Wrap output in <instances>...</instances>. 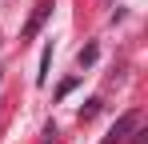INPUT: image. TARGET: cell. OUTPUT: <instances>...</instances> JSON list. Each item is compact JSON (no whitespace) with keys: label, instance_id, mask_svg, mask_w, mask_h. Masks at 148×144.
I'll list each match as a JSON object with an SVG mask.
<instances>
[{"label":"cell","instance_id":"obj_1","mask_svg":"<svg viewBox=\"0 0 148 144\" xmlns=\"http://www.w3.org/2000/svg\"><path fill=\"white\" fill-rule=\"evenodd\" d=\"M48 12H52V0H40V4H36V12H32V20H28V28H24V36H36V32H40V24L48 20Z\"/></svg>","mask_w":148,"mask_h":144},{"label":"cell","instance_id":"obj_2","mask_svg":"<svg viewBox=\"0 0 148 144\" xmlns=\"http://www.w3.org/2000/svg\"><path fill=\"white\" fill-rule=\"evenodd\" d=\"M128 132H136V112H128V116H120L112 124V140H124Z\"/></svg>","mask_w":148,"mask_h":144},{"label":"cell","instance_id":"obj_3","mask_svg":"<svg viewBox=\"0 0 148 144\" xmlns=\"http://www.w3.org/2000/svg\"><path fill=\"white\" fill-rule=\"evenodd\" d=\"M48 68H52V48H44V56H40V72H36V84L48 80Z\"/></svg>","mask_w":148,"mask_h":144},{"label":"cell","instance_id":"obj_4","mask_svg":"<svg viewBox=\"0 0 148 144\" xmlns=\"http://www.w3.org/2000/svg\"><path fill=\"white\" fill-rule=\"evenodd\" d=\"M96 56H100V48H96V44H88L80 56H76V60H80V68H88V64H96Z\"/></svg>","mask_w":148,"mask_h":144},{"label":"cell","instance_id":"obj_5","mask_svg":"<svg viewBox=\"0 0 148 144\" xmlns=\"http://www.w3.org/2000/svg\"><path fill=\"white\" fill-rule=\"evenodd\" d=\"M100 112V100H88V108H80V120H92Z\"/></svg>","mask_w":148,"mask_h":144},{"label":"cell","instance_id":"obj_6","mask_svg":"<svg viewBox=\"0 0 148 144\" xmlns=\"http://www.w3.org/2000/svg\"><path fill=\"white\" fill-rule=\"evenodd\" d=\"M72 88H76V76H72V80H64V84L56 88V96H68V92H72Z\"/></svg>","mask_w":148,"mask_h":144}]
</instances>
